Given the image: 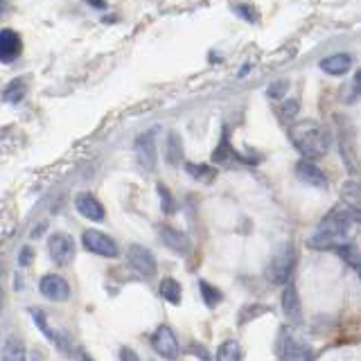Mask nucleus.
Returning a JSON list of instances; mask_svg holds the SVG:
<instances>
[{"instance_id":"4","label":"nucleus","mask_w":361,"mask_h":361,"mask_svg":"<svg viewBox=\"0 0 361 361\" xmlns=\"http://www.w3.org/2000/svg\"><path fill=\"white\" fill-rule=\"evenodd\" d=\"M278 357L282 361H312V348L293 330L282 327L278 336Z\"/></svg>"},{"instance_id":"31","label":"nucleus","mask_w":361,"mask_h":361,"mask_svg":"<svg viewBox=\"0 0 361 361\" xmlns=\"http://www.w3.org/2000/svg\"><path fill=\"white\" fill-rule=\"evenodd\" d=\"M120 361H140V357L135 355V350H131V348H122V350H120Z\"/></svg>"},{"instance_id":"14","label":"nucleus","mask_w":361,"mask_h":361,"mask_svg":"<svg viewBox=\"0 0 361 361\" xmlns=\"http://www.w3.org/2000/svg\"><path fill=\"white\" fill-rule=\"evenodd\" d=\"M282 312H285L287 321L293 325H300L302 323V307H300V296H298V289L296 285H289L282 291Z\"/></svg>"},{"instance_id":"2","label":"nucleus","mask_w":361,"mask_h":361,"mask_svg":"<svg viewBox=\"0 0 361 361\" xmlns=\"http://www.w3.org/2000/svg\"><path fill=\"white\" fill-rule=\"evenodd\" d=\"M289 138L293 147L300 152L305 161H316V158H323L330 152V131H327L321 122L316 120H300L293 122L289 129Z\"/></svg>"},{"instance_id":"27","label":"nucleus","mask_w":361,"mask_h":361,"mask_svg":"<svg viewBox=\"0 0 361 361\" xmlns=\"http://www.w3.org/2000/svg\"><path fill=\"white\" fill-rule=\"evenodd\" d=\"M158 197H161V208L165 214H174L176 212V201L172 197V192H169L163 183H158Z\"/></svg>"},{"instance_id":"3","label":"nucleus","mask_w":361,"mask_h":361,"mask_svg":"<svg viewBox=\"0 0 361 361\" xmlns=\"http://www.w3.org/2000/svg\"><path fill=\"white\" fill-rule=\"evenodd\" d=\"M293 267H296V246L291 242L285 244L280 248V251L274 255V259L269 262L267 267V280L271 285H289V278L293 274Z\"/></svg>"},{"instance_id":"22","label":"nucleus","mask_w":361,"mask_h":361,"mask_svg":"<svg viewBox=\"0 0 361 361\" xmlns=\"http://www.w3.org/2000/svg\"><path fill=\"white\" fill-rule=\"evenodd\" d=\"M199 291H201V298H203V302H206L210 310L217 307V305L221 302V298H224L221 289H217L214 285H210L208 280H199Z\"/></svg>"},{"instance_id":"12","label":"nucleus","mask_w":361,"mask_h":361,"mask_svg":"<svg viewBox=\"0 0 361 361\" xmlns=\"http://www.w3.org/2000/svg\"><path fill=\"white\" fill-rule=\"evenodd\" d=\"M293 172H296V176L302 180L305 185L321 188V190L327 188V176L314 161H305V158H300V161L296 163V167H293Z\"/></svg>"},{"instance_id":"25","label":"nucleus","mask_w":361,"mask_h":361,"mask_svg":"<svg viewBox=\"0 0 361 361\" xmlns=\"http://www.w3.org/2000/svg\"><path fill=\"white\" fill-rule=\"evenodd\" d=\"M267 312H269L267 305H246V307H242V312L237 314V323L246 325V323H251L253 319H257V316H262Z\"/></svg>"},{"instance_id":"30","label":"nucleus","mask_w":361,"mask_h":361,"mask_svg":"<svg viewBox=\"0 0 361 361\" xmlns=\"http://www.w3.org/2000/svg\"><path fill=\"white\" fill-rule=\"evenodd\" d=\"M298 99H289V102H285V104L280 106V116H282V120H293V116L298 113Z\"/></svg>"},{"instance_id":"34","label":"nucleus","mask_w":361,"mask_h":361,"mask_svg":"<svg viewBox=\"0 0 361 361\" xmlns=\"http://www.w3.org/2000/svg\"><path fill=\"white\" fill-rule=\"evenodd\" d=\"M77 359H79V361H93V359H90V357L84 353V350H77Z\"/></svg>"},{"instance_id":"33","label":"nucleus","mask_w":361,"mask_h":361,"mask_svg":"<svg viewBox=\"0 0 361 361\" xmlns=\"http://www.w3.org/2000/svg\"><path fill=\"white\" fill-rule=\"evenodd\" d=\"M353 90H355V95H361V71L355 75V82H353Z\"/></svg>"},{"instance_id":"5","label":"nucleus","mask_w":361,"mask_h":361,"mask_svg":"<svg viewBox=\"0 0 361 361\" xmlns=\"http://www.w3.org/2000/svg\"><path fill=\"white\" fill-rule=\"evenodd\" d=\"M82 244H84L86 251L95 253V255H102V257H118V255H120L118 244L113 242L106 233L95 231V228L84 231V235H82Z\"/></svg>"},{"instance_id":"11","label":"nucleus","mask_w":361,"mask_h":361,"mask_svg":"<svg viewBox=\"0 0 361 361\" xmlns=\"http://www.w3.org/2000/svg\"><path fill=\"white\" fill-rule=\"evenodd\" d=\"M158 237H161V242L176 255H188L192 251L190 237L183 231L172 228V226H161V228H158Z\"/></svg>"},{"instance_id":"6","label":"nucleus","mask_w":361,"mask_h":361,"mask_svg":"<svg viewBox=\"0 0 361 361\" xmlns=\"http://www.w3.org/2000/svg\"><path fill=\"white\" fill-rule=\"evenodd\" d=\"M152 348L156 350L158 355L167 361H174L180 353V345H178V338L172 332L169 325H158L156 332L152 334Z\"/></svg>"},{"instance_id":"32","label":"nucleus","mask_w":361,"mask_h":361,"mask_svg":"<svg viewBox=\"0 0 361 361\" xmlns=\"http://www.w3.org/2000/svg\"><path fill=\"white\" fill-rule=\"evenodd\" d=\"M32 248L30 246H25V248H23V251H20V257H18V264L20 267H27L30 262H32Z\"/></svg>"},{"instance_id":"9","label":"nucleus","mask_w":361,"mask_h":361,"mask_svg":"<svg viewBox=\"0 0 361 361\" xmlns=\"http://www.w3.org/2000/svg\"><path fill=\"white\" fill-rule=\"evenodd\" d=\"M39 289L41 293L48 300H54V302H63L71 298V285H68V280L59 274H48L43 276L41 282H39Z\"/></svg>"},{"instance_id":"28","label":"nucleus","mask_w":361,"mask_h":361,"mask_svg":"<svg viewBox=\"0 0 361 361\" xmlns=\"http://www.w3.org/2000/svg\"><path fill=\"white\" fill-rule=\"evenodd\" d=\"M287 88H289V82H287V79H278V82L269 84L267 95H269L271 99H280L282 95H285V90H287Z\"/></svg>"},{"instance_id":"23","label":"nucleus","mask_w":361,"mask_h":361,"mask_svg":"<svg viewBox=\"0 0 361 361\" xmlns=\"http://www.w3.org/2000/svg\"><path fill=\"white\" fill-rule=\"evenodd\" d=\"M180 293H183V289H180V285L174 278H163L161 280V296L169 305H178L180 302Z\"/></svg>"},{"instance_id":"16","label":"nucleus","mask_w":361,"mask_h":361,"mask_svg":"<svg viewBox=\"0 0 361 361\" xmlns=\"http://www.w3.org/2000/svg\"><path fill=\"white\" fill-rule=\"evenodd\" d=\"M321 71L325 75H332V77H341V75H348L350 68H353V54L348 52H334L330 56H325L321 59Z\"/></svg>"},{"instance_id":"20","label":"nucleus","mask_w":361,"mask_h":361,"mask_svg":"<svg viewBox=\"0 0 361 361\" xmlns=\"http://www.w3.org/2000/svg\"><path fill=\"white\" fill-rule=\"evenodd\" d=\"M183 165H185V172L195 180H206V183H210V180L217 178V167H212L208 163H183Z\"/></svg>"},{"instance_id":"15","label":"nucleus","mask_w":361,"mask_h":361,"mask_svg":"<svg viewBox=\"0 0 361 361\" xmlns=\"http://www.w3.org/2000/svg\"><path fill=\"white\" fill-rule=\"evenodd\" d=\"M75 208H77L79 214H82V217H86L90 221H104V217H106L104 206H102V203L93 195H88V192H82V195H77Z\"/></svg>"},{"instance_id":"17","label":"nucleus","mask_w":361,"mask_h":361,"mask_svg":"<svg viewBox=\"0 0 361 361\" xmlns=\"http://www.w3.org/2000/svg\"><path fill=\"white\" fill-rule=\"evenodd\" d=\"M165 161L169 165H180L183 163V142H180V135L176 131L167 133L165 140Z\"/></svg>"},{"instance_id":"24","label":"nucleus","mask_w":361,"mask_h":361,"mask_svg":"<svg viewBox=\"0 0 361 361\" xmlns=\"http://www.w3.org/2000/svg\"><path fill=\"white\" fill-rule=\"evenodd\" d=\"M25 90H27L25 82H23V79H14L11 84H7L5 93H3V99L9 102V104H18V102L25 97Z\"/></svg>"},{"instance_id":"13","label":"nucleus","mask_w":361,"mask_h":361,"mask_svg":"<svg viewBox=\"0 0 361 361\" xmlns=\"http://www.w3.org/2000/svg\"><path fill=\"white\" fill-rule=\"evenodd\" d=\"M23 52V41L14 30H0V63L16 61Z\"/></svg>"},{"instance_id":"19","label":"nucleus","mask_w":361,"mask_h":361,"mask_svg":"<svg viewBox=\"0 0 361 361\" xmlns=\"http://www.w3.org/2000/svg\"><path fill=\"white\" fill-rule=\"evenodd\" d=\"M3 361H27V350L20 338L9 336L3 345Z\"/></svg>"},{"instance_id":"29","label":"nucleus","mask_w":361,"mask_h":361,"mask_svg":"<svg viewBox=\"0 0 361 361\" xmlns=\"http://www.w3.org/2000/svg\"><path fill=\"white\" fill-rule=\"evenodd\" d=\"M233 11H235L237 16H242L244 20H248V23L257 20V11L251 5H233Z\"/></svg>"},{"instance_id":"26","label":"nucleus","mask_w":361,"mask_h":361,"mask_svg":"<svg viewBox=\"0 0 361 361\" xmlns=\"http://www.w3.org/2000/svg\"><path fill=\"white\" fill-rule=\"evenodd\" d=\"M231 154H233V149H231V142H228V129H224L221 138H219V147L212 154V161L214 163H226L231 158Z\"/></svg>"},{"instance_id":"21","label":"nucleus","mask_w":361,"mask_h":361,"mask_svg":"<svg viewBox=\"0 0 361 361\" xmlns=\"http://www.w3.org/2000/svg\"><path fill=\"white\" fill-rule=\"evenodd\" d=\"M217 361H244V353L237 341L228 338V341H224L217 350Z\"/></svg>"},{"instance_id":"1","label":"nucleus","mask_w":361,"mask_h":361,"mask_svg":"<svg viewBox=\"0 0 361 361\" xmlns=\"http://www.w3.org/2000/svg\"><path fill=\"white\" fill-rule=\"evenodd\" d=\"M353 224H355V210L345 206V203H338L316 226V231L312 233L307 244L312 248H319V251H327V248L336 251L338 246L348 244V235L353 231Z\"/></svg>"},{"instance_id":"10","label":"nucleus","mask_w":361,"mask_h":361,"mask_svg":"<svg viewBox=\"0 0 361 361\" xmlns=\"http://www.w3.org/2000/svg\"><path fill=\"white\" fill-rule=\"evenodd\" d=\"M135 158L145 169H156V161H158V154H156V131H147L142 135L135 138Z\"/></svg>"},{"instance_id":"18","label":"nucleus","mask_w":361,"mask_h":361,"mask_svg":"<svg viewBox=\"0 0 361 361\" xmlns=\"http://www.w3.org/2000/svg\"><path fill=\"white\" fill-rule=\"evenodd\" d=\"M336 253H338V257L343 259V262L355 271V274L361 278V251L355 246V244H343V246H338L336 248Z\"/></svg>"},{"instance_id":"7","label":"nucleus","mask_w":361,"mask_h":361,"mask_svg":"<svg viewBox=\"0 0 361 361\" xmlns=\"http://www.w3.org/2000/svg\"><path fill=\"white\" fill-rule=\"evenodd\" d=\"M127 257H129V264L135 271H138L140 276L152 278L158 271V262H156L154 253L147 246H142V244H131L129 251H127Z\"/></svg>"},{"instance_id":"8","label":"nucleus","mask_w":361,"mask_h":361,"mask_svg":"<svg viewBox=\"0 0 361 361\" xmlns=\"http://www.w3.org/2000/svg\"><path fill=\"white\" fill-rule=\"evenodd\" d=\"M48 248H50V257H52L54 264L66 267V264L73 262V257H75V242H73L71 235L54 233L50 237V242H48Z\"/></svg>"}]
</instances>
